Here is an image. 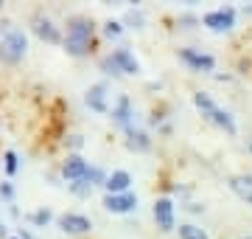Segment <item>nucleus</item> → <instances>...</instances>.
<instances>
[{"label": "nucleus", "instance_id": "obj_1", "mask_svg": "<svg viewBox=\"0 0 252 239\" xmlns=\"http://www.w3.org/2000/svg\"><path fill=\"white\" fill-rule=\"evenodd\" d=\"M93 20L87 17H73L70 26H67V40H64V48L70 56H84L90 51V40H93Z\"/></svg>", "mask_w": 252, "mask_h": 239}, {"label": "nucleus", "instance_id": "obj_2", "mask_svg": "<svg viewBox=\"0 0 252 239\" xmlns=\"http://www.w3.org/2000/svg\"><path fill=\"white\" fill-rule=\"evenodd\" d=\"M193 101H196V107L202 110V116H207V121H213L216 127H221L227 135H235V132H238L233 116H230L227 110H221V107H219V104L210 99L207 93H196V96H193Z\"/></svg>", "mask_w": 252, "mask_h": 239}, {"label": "nucleus", "instance_id": "obj_3", "mask_svg": "<svg viewBox=\"0 0 252 239\" xmlns=\"http://www.w3.org/2000/svg\"><path fill=\"white\" fill-rule=\"evenodd\" d=\"M23 54H26V34L17 31V28H11L9 34L0 40V59L14 65V62L23 59Z\"/></svg>", "mask_w": 252, "mask_h": 239}, {"label": "nucleus", "instance_id": "obj_4", "mask_svg": "<svg viewBox=\"0 0 252 239\" xmlns=\"http://www.w3.org/2000/svg\"><path fill=\"white\" fill-rule=\"evenodd\" d=\"M202 23H205L210 31H230V28L235 26V9L233 6L213 9V11H207L205 17H202Z\"/></svg>", "mask_w": 252, "mask_h": 239}, {"label": "nucleus", "instance_id": "obj_5", "mask_svg": "<svg viewBox=\"0 0 252 239\" xmlns=\"http://www.w3.org/2000/svg\"><path fill=\"white\" fill-rule=\"evenodd\" d=\"M104 208L112 214H129L137 208V194L126 192V194H107L104 197Z\"/></svg>", "mask_w": 252, "mask_h": 239}, {"label": "nucleus", "instance_id": "obj_6", "mask_svg": "<svg viewBox=\"0 0 252 239\" xmlns=\"http://www.w3.org/2000/svg\"><path fill=\"white\" fill-rule=\"evenodd\" d=\"M154 222H157V228L160 231H174V202L168 197H160V200H154Z\"/></svg>", "mask_w": 252, "mask_h": 239}, {"label": "nucleus", "instance_id": "obj_7", "mask_svg": "<svg viewBox=\"0 0 252 239\" xmlns=\"http://www.w3.org/2000/svg\"><path fill=\"white\" fill-rule=\"evenodd\" d=\"M180 59L185 65H190L193 71H213V68H216V59H213V56L210 54H199V51H193V48H182Z\"/></svg>", "mask_w": 252, "mask_h": 239}, {"label": "nucleus", "instance_id": "obj_8", "mask_svg": "<svg viewBox=\"0 0 252 239\" xmlns=\"http://www.w3.org/2000/svg\"><path fill=\"white\" fill-rule=\"evenodd\" d=\"M87 172H90V166H87V160H84L81 155H70L67 160H64V166H62V175L67 177V180H73V183L84 180Z\"/></svg>", "mask_w": 252, "mask_h": 239}, {"label": "nucleus", "instance_id": "obj_9", "mask_svg": "<svg viewBox=\"0 0 252 239\" xmlns=\"http://www.w3.org/2000/svg\"><path fill=\"white\" fill-rule=\"evenodd\" d=\"M59 228L67 231V234H84V231H90L93 225L84 214H62V217H59Z\"/></svg>", "mask_w": 252, "mask_h": 239}, {"label": "nucleus", "instance_id": "obj_10", "mask_svg": "<svg viewBox=\"0 0 252 239\" xmlns=\"http://www.w3.org/2000/svg\"><path fill=\"white\" fill-rule=\"evenodd\" d=\"M112 62L121 74H137L140 71V62L135 59V54L129 51V48H118L115 54H112Z\"/></svg>", "mask_w": 252, "mask_h": 239}, {"label": "nucleus", "instance_id": "obj_11", "mask_svg": "<svg viewBox=\"0 0 252 239\" xmlns=\"http://www.w3.org/2000/svg\"><path fill=\"white\" fill-rule=\"evenodd\" d=\"M132 101L126 99V96H121L115 104V110H112V119H115L118 127H124V129H132Z\"/></svg>", "mask_w": 252, "mask_h": 239}, {"label": "nucleus", "instance_id": "obj_12", "mask_svg": "<svg viewBox=\"0 0 252 239\" xmlns=\"http://www.w3.org/2000/svg\"><path fill=\"white\" fill-rule=\"evenodd\" d=\"M84 101H87L90 110L107 113V87L104 84H93L90 90H87V96H84Z\"/></svg>", "mask_w": 252, "mask_h": 239}, {"label": "nucleus", "instance_id": "obj_13", "mask_svg": "<svg viewBox=\"0 0 252 239\" xmlns=\"http://www.w3.org/2000/svg\"><path fill=\"white\" fill-rule=\"evenodd\" d=\"M34 31H36V37L39 40H45V42H59V28L54 26V23H51V20H45V17H36L34 20Z\"/></svg>", "mask_w": 252, "mask_h": 239}, {"label": "nucleus", "instance_id": "obj_14", "mask_svg": "<svg viewBox=\"0 0 252 239\" xmlns=\"http://www.w3.org/2000/svg\"><path fill=\"white\" fill-rule=\"evenodd\" d=\"M129 186H132V177H129V172H112V175L107 177V194H126L129 192Z\"/></svg>", "mask_w": 252, "mask_h": 239}, {"label": "nucleus", "instance_id": "obj_15", "mask_svg": "<svg viewBox=\"0 0 252 239\" xmlns=\"http://www.w3.org/2000/svg\"><path fill=\"white\" fill-rule=\"evenodd\" d=\"M230 189H233L241 200H247V202H252V177L250 175H235V177H230Z\"/></svg>", "mask_w": 252, "mask_h": 239}, {"label": "nucleus", "instance_id": "obj_16", "mask_svg": "<svg viewBox=\"0 0 252 239\" xmlns=\"http://www.w3.org/2000/svg\"><path fill=\"white\" fill-rule=\"evenodd\" d=\"M126 147L135 149V152H146V149L152 147V141H149V135H146V132H140V129H129Z\"/></svg>", "mask_w": 252, "mask_h": 239}, {"label": "nucleus", "instance_id": "obj_17", "mask_svg": "<svg viewBox=\"0 0 252 239\" xmlns=\"http://www.w3.org/2000/svg\"><path fill=\"white\" fill-rule=\"evenodd\" d=\"M180 239H207V234L193 222H185V225H180Z\"/></svg>", "mask_w": 252, "mask_h": 239}, {"label": "nucleus", "instance_id": "obj_18", "mask_svg": "<svg viewBox=\"0 0 252 239\" xmlns=\"http://www.w3.org/2000/svg\"><path fill=\"white\" fill-rule=\"evenodd\" d=\"M31 222H34V225H48V222H51V211H48V208L34 211V214H31Z\"/></svg>", "mask_w": 252, "mask_h": 239}, {"label": "nucleus", "instance_id": "obj_19", "mask_svg": "<svg viewBox=\"0 0 252 239\" xmlns=\"http://www.w3.org/2000/svg\"><path fill=\"white\" fill-rule=\"evenodd\" d=\"M3 160H6V175H14V172H17V155H14V152H6V155H3Z\"/></svg>", "mask_w": 252, "mask_h": 239}, {"label": "nucleus", "instance_id": "obj_20", "mask_svg": "<svg viewBox=\"0 0 252 239\" xmlns=\"http://www.w3.org/2000/svg\"><path fill=\"white\" fill-rule=\"evenodd\" d=\"M121 31H124V28H121V23H118V20H109L107 26H104V34H107V37H118Z\"/></svg>", "mask_w": 252, "mask_h": 239}, {"label": "nucleus", "instance_id": "obj_21", "mask_svg": "<svg viewBox=\"0 0 252 239\" xmlns=\"http://www.w3.org/2000/svg\"><path fill=\"white\" fill-rule=\"evenodd\" d=\"M101 65H104V71H107V74H121V71L115 68V62H112V56H109V59H104Z\"/></svg>", "mask_w": 252, "mask_h": 239}, {"label": "nucleus", "instance_id": "obj_22", "mask_svg": "<svg viewBox=\"0 0 252 239\" xmlns=\"http://www.w3.org/2000/svg\"><path fill=\"white\" fill-rule=\"evenodd\" d=\"M0 192H3V197H11V194H14V192H11V186H9V183H3V186H0Z\"/></svg>", "mask_w": 252, "mask_h": 239}, {"label": "nucleus", "instance_id": "obj_23", "mask_svg": "<svg viewBox=\"0 0 252 239\" xmlns=\"http://www.w3.org/2000/svg\"><path fill=\"white\" fill-rule=\"evenodd\" d=\"M81 144H84V141H81V138H79V135H73V138H70V147H76V149H79V147H81Z\"/></svg>", "mask_w": 252, "mask_h": 239}, {"label": "nucleus", "instance_id": "obj_24", "mask_svg": "<svg viewBox=\"0 0 252 239\" xmlns=\"http://www.w3.org/2000/svg\"><path fill=\"white\" fill-rule=\"evenodd\" d=\"M6 237V225H3V222H0V239Z\"/></svg>", "mask_w": 252, "mask_h": 239}, {"label": "nucleus", "instance_id": "obj_25", "mask_svg": "<svg viewBox=\"0 0 252 239\" xmlns=\"http://www.w3.org/2000/svg\"><path fill=\"white\" fill-rule=\"evenodd\" d=\"M244 11H247V14H250V17H252V6H247V9H244Z\"/></svg>", "mask_w": 252, "mask_h": 239}, {"label": "nucleus", "instance_id": "obj_26", "mask_svg": "<svg viewBox=\"0 0 252 239\" xmlns=\"http://www.w3.org/2000/svg\"><path fill=\"white\" fill-rule=\"evenodd\" d=\"M9 239H20V237H9Z\"/></svg>", "mask_w": 252, "mask_h": 239}, {"label": "nucleus", "instance_id": "obj_27", "mask_svg": "<svg viewBox=\"0 0 252 239\" xmlns=\"http://www.w3.org/2000/svg\"><path fill=\"white\" fill-rule=\"evenodd\" d=\"M244 239H252V237H244Z\"/></svg>", "mask_w": 252, "mask_h": 239}]
</instances>
